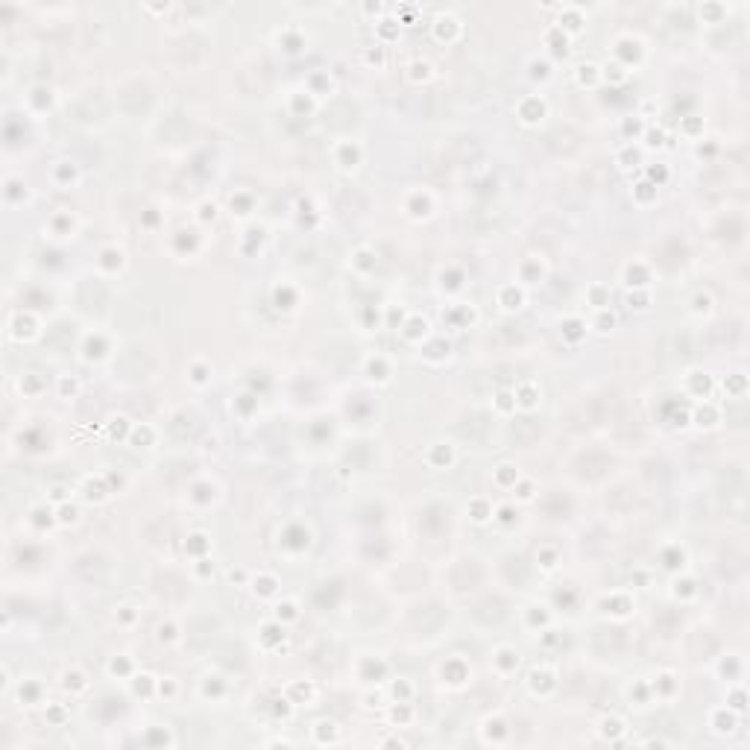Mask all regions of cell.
<instances>
[{"instance_id":"6da1fadb","label":"cell","mask_w":750,"mask_h":750,"mask_svg":"<svg viewBox=\"0 0 750 750\" xmlns=\"http://www.w3.org/2000/svg\"><path fill=\"white\" fill-rule=\"evenodd\" d=\"M407 106H411V111H414L416 118H422V121H437V118H443L446 111H449V94H443V91L414 94Z\"/></svg>"},{"instance_id":"7a4b0ae2","label":"cell","mask_w":750,"mask_h":750,"mask_svg":"<svg viewBox=\"0 0 750 750\" xmlns=\"http://www.w3.org/2000/svg\"><path fill=\"white\" fill-rule=\"evenodd\" d=\"M106 100H103V94H83L79 100L68 109V115L76 121V123H94V121H103L106 118Z\"/></svg>"},{"instance_id":"3957f363","label":"cell","mask_w":750,"mask_h":750,"mask_svg":"<svg viewBox=\"0 0 750 750\" xmlns=\"http://www.w3.org/2000/svg\"><path fill=\"white\" fill-rule=\"evenodd\" d=\"M355 115H357V109L349 100H337L329 106V111H325V123L332 129H349L355 123Z\"/></svg>"},{"instance_id":"277c9868","label":"cell","mask_w":750,"mask_h":750,"mask_svg":"<svg viewBox=\"0 0 750 750\" xmlns=\"http://www.w3.org/2000/svg\"><path fill=\"white\" fill-rule=\"evenodd\" d=\"M106 302H109V293L100 282H86L79 287V305H86L88 311H103Z\"/></svg>"},{"instance_id":"5b68a950","label":"cell","mask_w":750,"mask_h":750,"mask_svg":"<svg viewBox=\"0 0 750 750\" xmlns=\"http://www.w3.org/2000/svg\"><path fill=\"white\" fill-rule=\"evenodd\" d=\"M481 580V568L475 560H463L454 566V572H451V583L458 586V589H472V586H478Z\"/></svg>"},{"instance_id":"8992f818","label":"cell","mask_w":750,"mask_h":750,"mask_svg":"<svg viewBox=\"0 0 750 750\" xmlns=\"http://www.w3.org/2000/svg\"><path fill=\"white\" fill-rule=\"evenodd\" d=\"M548 146L554 153H572L575 146H578V132L572 126H560V129H554V132L548 135Z\"/></svg>"},{"instance_id":"52a82bcc","label":"cell","mask_w":750,"mask_h":750,"mask_svg":"<svg viewBox=\"0 0 750 750\" xmlns=\"http://www.w3.org/2000/svg\"><path fill=\"white\" fill-rule=\"evenodd\" d=\"M486 428H490V425H486V419H484L481 414H472V416L463 422V425H461V437L469 439V443H478V439L486 437Z\"/></svg>"},{"instance_id":"ba28073f","label":"cell","mask_w":750,"mask_h":750,"mask_svg":"<svg viewBox=\"0 0 750 750\" xmlns=\"http://www.w3.org/2000/svg\"><path fill=\"white\" fill-rule=\"evenodd\" d=\"M121 103H123L126 111H141V109H146V103H150V94H146V88L135 86V88H129V91L121 94Z\"/></svg>"},{"instance_id":"9c48e42d","label":"cell","mask_w":750,"mask_h":750,"mask_svg":"<svg viewBox=\"0 0 750 750\" xmlns=\"http://www.w3.org/2000/svg\"><path fill=\"white\" fill-rule=\"evenodd\" d=\"M598 648H610V650H622L625 648V630H604L595 636Z\"/></svg>"},{"instance_id":"30bf717a","label":"cell","mask_w":750,"mask_h":750,"mask_svg":"<svg viewBox=\"0 0 750 750\" xmlns=\"http://www.w3.org/2000/svg\"><path fill=\"white\" fill-rule=\"evenodd\" d=\"M451 153H454V158L469 161L472 156L478 153V141H475V138H454V144H451Z\"/></svg>"},{"instance_id":"8fae6325","label":"cell","mask_w":750,"mask_h":750,"mask_svg":"<svg viewBox=\"0 0 750 750\" xmlns=\"http://www.w3.org/2000/svg\"><path fill=\"white\" fill-rule=\"evenodd\" d=\"M182 132H188V123L179 118V115H173L170 121H168V126H161V135L165 138H170V141H179L182 138Z\"/></svg>"},{"instance_id":"7c38bea8","label":"cell","mask_w":750,"mask_h":750,"mask_svg":"<svg viewBox=\"0 0 750 750\" xmlns=\"http://www.w3.org/2000/svg\"><path fill=\"white\" fill-rule=\"evenodd\" d=\"M513 437H519V439H525V443H531V439L540 437V428H536L531 419H525V422H519V425L513 428Z\"/></svg>"}]
</instances>
